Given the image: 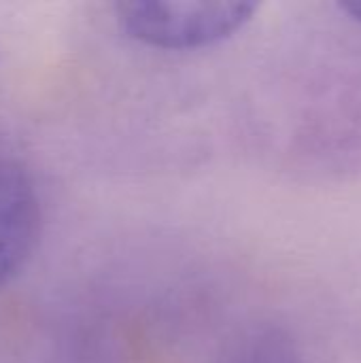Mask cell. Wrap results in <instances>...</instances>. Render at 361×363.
<instances>
[{
    "mask_svg": "<svg viewBox=\"0 0 361 363\" xmlns=\"http://www.w3.org/2000/svg\"><path fill=\"white\" fill-rule=\"evenodd\" d=\"M247 0H132L117 4L121 30L155 49L185 51L219 45L255 15Z\"/></svg>",
    "mask_w": 361,
    "mask_h": 363,
    "instance_id": "obj_1",
    "label": "cell"
},
{
    "mask_svg": "<svg viewBox=\"0 0 361 363\" xmlns=\"http://www.w3.org/2000/svg\"><path fill=\"white\" fill-rule=\"evenodd\" d=\"M40 236V202L26 166L0 151V287L30 262Z\"/></svg>",
    "mask_w": 361,
    "mask_h": 363,
    "instance_id": "obj_2",
    "label": "cell"
},
{
    "mask_svg": "<svg viewBox=\"0 0 361 363\" xmlns=\"http://www.w3.org/2000/svg\"><path fill=\"white\" fill-rule=\"evenodd\" d=\"M219 363H306L296 340L281 328L260 325L240 334Z\"/></svg>",
    "mask_w": 361,
    "mask_h": 363,
    "instance_id": "obj_3",
    "label": "cell"
},
{
    "mask_svg": "<svg viewBox=\"0 0 361 363\" xmlns=\"http://www.w3.org/2000/svg\"><path fill=\"white\" fill-rule=\"evenodd\" d=\"M347 15H351L355 21H361V0H343L338 4Z\"/></svg>",
    "mask_w": 361,
    "mask_h": 363,
    "instance_id": "obj_4",
    "label": "cell"
}]
</instances>
